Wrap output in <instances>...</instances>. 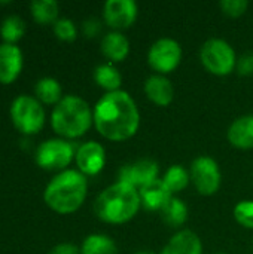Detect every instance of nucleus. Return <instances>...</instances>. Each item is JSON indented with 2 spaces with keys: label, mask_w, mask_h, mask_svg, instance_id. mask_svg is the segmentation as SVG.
Returning <instances> with one entry per match:
<instances>
[{
  "label": "nucleus",
  "mask_w": 253,
  "mask_h": 254,
  "mask_svg": "<svg viewBox=\"0 0 253 254\" xmlns=\"http://www.w3.org/2000/svg\"><path fill=\"white\" fill-rule=\"evenodd\" d=\"M76 156L72 143L61 138H51L43 141L36 150V162L40 168L48 171L63 170Z\"/></svg>",
  "instance_id": "0eeeda50"
},
{
  "label": "nucleus",
  "mask_w": 253,
  "mask_h": 254,
  "mask_svg": "<svg viewBox=\"0 0 253 254\" xmlns=\"http://www.w3.org/2000/svg\"><path fill=\"white\" fill-rule=\"evenodd\" d=\"M22 70V52L16 45H0V83L9 85L16 80Z\"/></svg>",
  "instance_id": "ddd939ff"
},
{
  "label": "nucleus",
  "mask_w": 253,
  "mask_h": 254,
  "mask_svg": "<svg viewBox=\"0 0 253 254\" xmlns=\"http://www.w3.org/2000/svg\"><path fill=\"white\" fill-rule=\"evenodd\" d=\"M94 125L107 140L124 141L131 138L140 125L136 101L122 89L106 92L94 107Z\"/></svg>",
  "instance_id": "f257e3e1"
},
{
  "label": "nucleus",
  "mask_w": 253,
  "mask_h": 254,
  "mask_svg": "<svg viewBox=\"0 0 253 254\" xmlns=\"http://www.w3.org/2000/svg\"><path fill=\"white\" fill-rule=\"evenodd\" d=\"M145 94L158 106H169L174 97V88L164 74H152L145 82Z\"/></svg>",
  "instance_id": "dca6fc26"
},
{
  "label": "nucleus",
  "mask_w": 253,
  "mask_h": 254,
  "mask_svg": "<svg viewBox=\"0 0 253 254\" xmlns=\"http://www.w3.org/2000/svg\"><path fill=\"white\" fill-rule=\"evenodd\" d=\"M137 3L134 0H107L103 6L104 22L115 31L130 27L137 18Z\"/></svg>",
  "instance_id": "9b49d317"
},
{
  "label": "nucleus",
  "mask_w": 253,
  "mask_h": 254,
  "mask_svg": "<svg viewBox=\"0 0 253 254\" xmlns=\"http://www.w3.org/2000/svg\"><path fill=\"white\" fill-rule=\"evenodd\" d=\"M48 254H81V250L73 244L63 243V244H58L54 249H51V252Z\"/></svg>",
  "instance_id": "7c9ffc66"
},
{
  "label": "nucleus",
  "mask_w": 253,
  "mask_h": 254,
  "mask_svg": "<svg viewBox=\"0 0 253 254\" xmlns=\"http://www.w3.org/2000/svg\"><path fill=\"white\" fill-rule=\"evenodd\" d=\"M75 159L84 176H95L106 165V150L97 141H86L79 146Z\"/></svg>",
  "instance_id": "f8f14e48"
},
{
  "label": "nucleus",
  "mask_w": 253,
  "mask_h": 254,
  "mask_svg": "<svg viewBox=\"0 0 253 254\" xmlns=\"http://www.w3.org/2000/svg\"><path fill=\"white\" fill-rule=\"evenodd\" d=\"M94 80L98 86L107 92L119 91L122 83V76L113 64H100L94 70Z\"/></svg>",
  "instance_id": "6ab92c4d"
},
{
  "label": "nucleus",
  "mask_w": 253,
  "mask_h": 254,
  "mask_svg": "<svg viewBox=\"0 0 253 254\" xmlns=\"http://www.w3.org/2000/svg\"><path fill=\"white\" fill-rule=\"evenodd\" d=\"M218 254H225V253H218Z\"/></svg>",
  "instance_id": "473e14b6"
},
{
  "label": "nucleus",
  "mask_w": 253,
  "mask_h": 254,
  "mask_svg": "<svg viewBox=\"0 0 253 254\" xmlns=\"http://www.w3.org/2000/svg\"><path fill=\"white\" fill-rule=\"evenodd\" d=\"M31 15L39 24H55L58 16V3L55 0H34L30 4Z\"/></svg>",
  "instance_id": "5701e85b"
},
{
  "label": "nucleus",
  "mask_w": 253,
  "mask_h": 254,
  "mask_svg": "<svg viewBox=\"0 0 253 254\" xmlns=\"http://www.w3.org/2000/svg\"><path fill=\"white\" fill-rule=\"evenodd\" d=\"M101 21L98 18H88L82 22V33L86 37H95L101 31Z\"/></svg>",
  "instance_id": "c756f323"
},
{
  "label": "nucleus",
  "mask_w": 253,
  "mask_h": 254,
  "mask_svg": "<svg viewBox=\"0 0 253 254\" xmlns=\"http://www.w3.org/2000/svg\"><path fill=\"white\" fill-rule=\"evenodd\" d=\"M163 182L171 193H177L188 188L191 182V174L182 165H171L166 171Z\"/></svg>",
  "instance_id": "b1692460"
},
{
  "label": "nucleus",
  "mask_w": 253,
  "mask_h": 254,
  "mask_svg": "<svg viewBox=\"0 0 253 254\" xmlns=\"http://www.w3.org/2000/svg\"><path fill=\"white\" fill-rule=\"evenodd\" d=\"M161 217L170 228H180L188 220V207L182 199L173 196L161 210Z\"/></svg>",
  "instance_id": "412c9836"
},
{
  "label": "nucleus",
  "mask_w": 253,
  "mask_h": 254,
  "mask_svg": "<svg viewBox=\"0 0 253 254\" xmlns=\"http://www.w3.org/2000/svg\"><path fill=\"white\" fill-rule=\"evenodd\" d=\"M54 33L60 40L64 42H73L78 36V28L75 22L69 18H60L54 24Z\"/></svg>",
  "instance_id": "a878e982"
},
{
  "label": "nucleus",
  "mask_w": 253,
  "mask_h": 254,
  "mask_svg": "<svg viewBox=\"0 0 253 254\" xmlns=\"http://www.w3.org/2000/svg\"><path fill=\"white\" fill-rule=\"evenodd\" d=\"M189 174L198 193L204 196H210L218 192L222 176H221L219 165L213 158L206 155L197 156L191 164Z\"/></svg>",
  "instance_id": "1a4fd4ad"
},
{
  "label": "nucleus",
  "mask_w": 253,
  "mask_h": 254,
  "mask_svg": "<svg viewBox=\"0 0 253 254\" xmlns=\"http://www.w3.org/2000/svg\"><path fill=\"white\" fill-rule=\"evenodd\" d=\"M140 207L142 202L139 190L127 183L116 182L97 196L94 202V213L106 223L121 225L131 220Z\"/></svg>",
  "instance_id": "f03ea898"
},
{
  "label": "nucleus",
  "mask_w": 253,
  "mask_h": 254,
  "mask_svg": "<svg viewBox=\"0 0 253 254\" xmlns=\"http://www.w3.org/2000/svg\"><path fill=\"white\" fill-rule=\"evenodd\" d=\"M24 33H25V22L19 16L10 15L3 19L1 27H0V34L4 43L15 45L24 36Z\"/></svg>",
  "instance_id": "393cba45"
},
{
  "label": "nucleus",
  "mask_w": 253,
  "mask_h": 254,
  "mask_svg": "<svg viewBox=\"0 0 253 254\" xmlns=\"http://www.w3.org/2000/svg\"><path fill=\"white\" fill-rule=\"evenodd\" d=\"M234 217L246 229H253V201H242L234 207Z\"/></svg>",
  "instance_id": "bb28decb"
},
{
  "label": "nucleus",
  "mask_w": 253,
  "mask_h": 254,
  "mask_svg": "<svg viewBox=\"0 0 253 254\" xmlns=\"http://www.w3.org/2000/svg\"><path fill=\"white\" fill-rule=\"evenodd\" d=\"M200 60L203 65L216 76H227L237 65L234 48L219 37H212L203 43L200 49Z\"/></svg>",
  "instance_id": "39448f33"
},
{
  "label": "nucleus",
  "mask_w": 253,
  "mask_h": 254,
  "mask_svg": "<svg viewBox=\"0 0 253 254\" xmlns=\"http://www.w3.org/2000/svg\"><path fill=\"white\" fill-rule=\"evenodd\" d=\"M134 254H155L154 252H151V250H139V252H136Z\"/></svg>",
  "instance_id": "2f4dec72"
},
{
  "label": "nucleus",
  "mask_w": 253,
  "mask_h": 254,
  "mask_svg": "<svg viewBox=\"0 0 253 254\" xmlns=\"http://www.w3.org/2000/svg\"><path fill=\"white\" fill-rule=\"evenodd\" d=\"M34 94L40 103L58 104L61 101V85L54 77H42L34 86Z\"/></svg>",
  "instance_id": "4be33fe9"
},
{
  "label": "nucleus",
  "mask_w": 253,
  "mask_h": 254,
  "mask_svg": "<svg viewBox=\"0 0 253 254\" xmlns=\"http://www.w3.org/2000/svg\"><path fill=\"white\" fill-rule=\"evenodd\" d=\"M236 70L242 76H251V74H253V51L245 52L243 55H240V58H237Z\"/></svg>",
  "instance_id": "c85d7f7f"
},
{
  "label": "nucleus",
  "mask_w": 253,
  "mask_h": 254,
  "mask_svg": "<svg viewBox=\"0 0 253 254\" xmlns=\"http://www.w3.org/2000/svg\"><path fill=\"white\" fill-rule=\"evenodd\" d=\"M139 196L142 207L146 211H161L173 198V193L167 189L163 180L157 179L139 189Z\"/></svg>",
  "instance_id": "4468645a"
},
{
  "label": "nucleus",
  "mask_w": 253,
  "mask_h": 254,
  "mask_svg": "<svg viewBox=\"0 0 253 254\" xmlns=\"http://www.w3.org/2000/svg\"><path fill=\"white\" fill-rule=\"evenodd\" d=\"M158 162L149 158L137 159L122 165L118 171V182L127 183L137 190L146 186L148 183L157 180L158 177Z\"/></svg>",
  "instance_id": "9d476101"
},
{
  "label": "nucleus",
  "mask_w": 253,
  "mask_h": 254,
  "mask_svg": "<svg viewBox=\"0 0 253 254\" xmlns=\"http://www.w3.org/2000/svg\"><path fill=\"white\" fill-rule=\"evenodd\" d=\"M180 60L182 46L171 37H161L155 40L148 52V63L158 74L173 71L179 65Z\"/></svg>",
  "instance_id": "6e6552de"
},
{
  "label": "nucleus",
  "mask_w": 253,
  "mask_h": 254,
  "mask_svg": "<svg viewBox=\"0 0 253 254\" xmlns=\"http://www.w3.org/2000/svg\"><path fill=\"white\" fill-rule=\"evenodd\" d=\"M86 189V179L81 171L64 170L48 183L43 192V201L58 214H70L84 204Z\"/></svg>",
  "instance_id": "7ed1b4c3"
},
{
  "label": "nucleus",
  "mask_w": 253,
  "mask_h": 254,
  "mask_svg": "<svg viewBox=\"0 0 253 254\" xmlns=\"http://www.w3.org/2000/svg\"><path fill=\"white\" fill-rule=\"evenodd\" d=\"M100 48L103 55L115 63L125 60L130 54V42L121 31H109L104 34Z\"/></svg>",
  "instance_id": "a211bd4d"
},
{
  "label": "nucleus",
  "mask_w": 253,
  "mask_h": 254,
  "mask_svg": "<svg viewBox=\"0 0 253 254\" xmlns=\"http://www.w3.org/2000/svg\"><path fill=\"white\" fill-rule=\"evenodd\" d=\"M116 252L115 241L104 234H91L81 246V254H116Z\"/></svg>",
  "instance_id": "aec40b11"
},
{
  "label": "nucleus",
  "mask_w": 253,
  "mask_h": 254,
  "mask_svg": "<svg viewBox=\"0 0 253 254\" xmlns=\"http://www.w3.org/2000/svg\"><path fill=\"white\" fill-rule=\"evenodd\" d=\"M219 6L225 15L237 18V16H242L248 10L249 1L248 0H221Z\"/></svg>",
  "instance_id": "cd10ccee"
},
{
  "label": "nucleus",
  "mask_w": 253,
  "mask_h": 254,
  "mask_svg": "<svg viewBox=\"0 0 253 254\" xmlns=\"http://www.w3.org/2000/svg\"><path fill=\"white\" fill-rule=\"evenodd\" d=\"M94 122L89 104L78 95H66L54 107L51 115L52 129L66 138L82 137Z\"/></svg>",
  "instance_id": "20e7f679"
},
{
  "label": "nucleus",
  "mask_w": 253,
  "mask_h": 254,
  "mask_svg": "<svg viewBox=\"0 0 253 254\" xmlns=\"http://www.w3.org/2000/svg\"><path fill=\"white\" fill-rule=\"evenodd\" d=\"M10 118L15 128L25 134H37L45 125V110L42 103L30 95H19L10 104Z\"/></svg>",
  "instance_id": "423d86ee"
},
{
  "label": "nucleus",
  "mask_w": 253,
  "mask_h": 254,
  "mask_svg": "<svg viewBox=\"0 0 253 254\" xmlns=\"http://www.w3.org/2000/svg\"><path fill=\"white\" fill-rule=\"evenodd\" d=\"M161 254H203V244L195 232L183 229L166 244Z\"/></svg>",
  "instance_id": "2eb2a0df"
},
{
  "label": "nucleus",
  "mask_w": 253,
  "mask_h": 254,
  "mask_svg": "<svg viewBox=\"0 0 253 254\" xmlns=\"http://www.w3.org/2000/svg\"><path fill=\"white\" fill-rule=\"evenodd\" d=\"M228 140L237 149L253 147V115L237 118L228 128Z\"/></svg>",
  "instance_id": "f3484780"
}]
</instances>
